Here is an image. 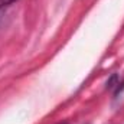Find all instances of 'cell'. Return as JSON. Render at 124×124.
<instances>
[{
    "instance_id": "cell-1",
    "label": "cell",
    "mask_w": 124,
    "mask_h": 124,
    "mask_svg": "<svg viewBox=\"0 0 124 124\" xmlns=\"http://www.w3.org/2000/svg\"><path fill=\"white\" fill-rule=\"evenodd\" d=\"M61 124H66V123H61Z\"/></svg>"
}]
</instances>
